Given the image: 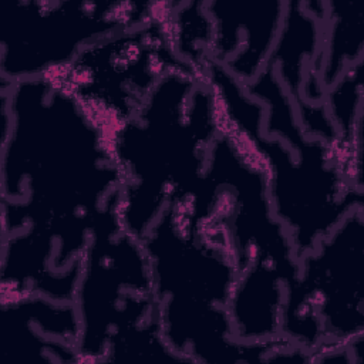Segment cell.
I'll return each instance as SVG.
<instances>
[{"label":"cell","instance_id":"52a82bcc","mask_svg":"<svg viewBox=\"0 0 364 364\" xmlns=\"http://www.w3.org/2000/svg\"><path fill=\"white\" fill-rule=\"evenodd\" d=\"M73 303L80 320L81 363H104L112 343L158 318L142 242L122 228L119 218L92 232Z\"/></svg>","mask_w":364,"mask_h":364},{"label":"cell","instance_id":"9c48e42d","mask_svg":"<svg viewBox=\"0 0 364 364\" xmlns=\"http://www.w3.org/2000/svg\"><path fill=\"white\" fill-rule=\"evenodd\" d=\"M286 3L206 1L212 21L210 61L222 65L242 84L252 82L267 67Z\"/></svg>","mask_w":364,"mask_h":364},{"label":"cell","instance_id":"5b68a950","mask_svg":"<svg viewBox=\"0 0 364 364\" xmlns=\"http://www.w3.org/2000/svg\"><path fill=\"white\" fill-rule=\"evenodd\" d=\"M286 289L280 334L309 353L310 361L363 363L364 208L348 212L299 259Z\"/></svg>","mask_w":364,"mask_h":364},{"label":"cell","instance_id":"277c9868","mask_svg":"<svg viewBox=\"0 0 364 364\" xmlns=\"http://www.w3.org/2000/svg\"><path fill=\"white\" fill-rule=\"evenodd\" d=\"M218 132L215 97L203 73L192 67L168 73L109 139L127 232L141 239L168 203L192 196Z\"/></svg>","mask_w":364,"mask_h":364},{"label":"cell","instance_id":"8992f818","mask_svg":"<svg viewBox=\"0 0 364 364\" xmlns=\"http://www.w3.org/2000/svg\"><path fill=\"white\" fill-rule=\"evenodd\" d=\"M169 9L171 1H156L142 23L87 46L44 75L80 104L108 142L168 73L192 67L173 50Z\"/></svg>","mask_w":364,"mask_h":364},{"label":"cell","instance_id":"30bf717a","mask_svg":"<svg viewBox=\"0 0 364 364\" xmlns=\"http://www.w3.org/2000/svg\"><path fill=\"white\" fill-rule=\"evenodd\" d=\"M1 350L16 361L81 363L80 320L73 301L43 294L1 300Z\"/></svg>","mask_w":364,"mask_h":364},{"label":"cell","instance_id":"6da1fadb","mask_svg":"<svg viewBox=\"0 0 364 364\" xmlns=\"http://www.w3.org/2000/svg\"><path fill=\"white\" fill-rule=\"evenodd\" d=\"M1 236L55 245L53 266L81 263L92 232L119 218L121 173L108 138L47 77L1 82Z\"/></svg>","mask_w":364,"mask_h":364},{"label":"cell","instance_id":"ba28073f","mask_svg":"<svg viewBox=\"0 0 364 364\" xmlns=\"http://www.w3.org/2000/svg\"><path fill=\"white\" fill-rule=\"evenodd\" d=\"M154 1L17 0L1 4V82L44 77L82 48L146 20Z\"/></svg>","mask_w":364,"mask_h":364},{"label":"cell","instance_id":"7a4b0ae2","mask_svg":"<svg viewBox=\"0 0 364 364\" xmlns=\"http://www.w3.org/2000/svg\"><path fill=\"white\" fill-rule=\"evenodd\" d=\"M219 128L262 166L274 216L300 259L354 208L363 206V172L337 142L310 134L274 68L242 84L215 61L205 67Z\"/></svg>","mask_w":364,"mask_h":364},{"label":"cell","instance_id":"3957f363","mask_svg":"<svg viewBox=\"0 0 364 364\" xmlns=\"http://www.w3.org/2000/svg\"><path fill=\"white\" fill-rule=\"evenodd\" d=\"M159 327L183 363H269L283 341L240 343L229 303L236 266L222 233L196 219L185 202L168 203L141 237Z\"/></svg>","mask_w":364,"mask_h":364}]
</instances>
